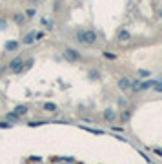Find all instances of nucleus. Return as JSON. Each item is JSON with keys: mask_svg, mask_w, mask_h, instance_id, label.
Here are the masks:
<instances>
[{"mask_svg": "<svg viewBox=\"0 0 162 164\" xmlns=\"http://www.w3.org/2000/svg\"><path fill=\"white\" fill-rule=\"evenodd\" d=\"M76 40L86 44V46H91V44L97 42V35H95V31H78L76 33Z\"/></svg>", "mask_w": 162, "mask_h": 164, "instance_id": "nucleus-1", "label": "nucleus"}, {"mask_svg": "<svg viewBox=\"0 0 162 164\" xmlns=\"http://www.w3.org/2000/svg\"><path fill=\"white\" fill-rule=\"evenodd\" d=\"M9 67H11V71L20 73L22 69H24V62H22V58H13V60H11V64H9Z\"/></svg>", "mask_w": 162, "mask_h": 164, "instance_id": "nucleus-2", "label": "nucleus"}, {"mask_svg": "<svg viewBox=\"0 0 162 164\" xmlns=\"http://www.w3.org/2000/svg\"><path fill=\"white\" fill-rule=\"evenodd\" d=\"M64 58H66V60H69V62H75V60L80 58V55L76 53L75 49H66V51H64Z\"/></svg>", "mask_w": 162, "mask_h": 164, "instance_id": "nucleus-3", "label": "nucleus"}, {"mask_svg": "<svg viewBox=\"0 0 162 164\" xmlns=\"http://www.w3.org/2000/svg\"><path fill=\"white\" fill-rule=\"evenodd\" d=\"M29 111V108L26 106V104H20V106H15V109H13V113L15 115H18V117H22V115H26Z\"/></svg>", "mask_w": 162, "mask_h": 164, "instance_id": "nucleus-4", "label": "nucleus"}, {"mask_svg": "<svg viewBox=\"0 0 162 164\" xmlns=\"http://www.w3.org/2000/svg\"><path fill=\"white\" fill-rule=\"evenodd\" d=\"M119 87L122 89V91L131 89V80H130V78H120V80H119Z\"/></svg>", "mask_w": 162, "mask_h": 164, "instance_id": "nucleus-5", "label": "nucleus"}, {"mask_svg": "<svg viewBox=\"0 0 162 164\" xmlns=\"http://www.w3.org/2000/svg\"><path fill=\"white\" fill-rule=\"evenodd\" d=\"M35 35H37V33H35V31L27 33V35L24 37V44H33V42H35V40H37V38H35Z\"/></svg>", "mask_w": 162, "mask_h": 164, "instance_id": "nucleus-6", "label": "nucleus"}, {"mask_svg": "<svg viewBox=\"0 0 162 164\" xmlns=\"http://www.w3.org/2000/svg\"><path fill=\"white\" fill-rule=\"evenodd\" d=\"M13 18H15V22H17L18 26H24V24H26V17H24V15H20V13H17Z\"/></svg>", "mask_w": 162, "mask_h": 164, "instance_id": "nucleus-7", "label": "nucleus"}, {"mask_svg": "<svg viewBox=\"0 0 162 164\" xmlns=\"http://www.w3.org/2000/svg\"><path fill=\"white\" fill-rule=\"evenodd\" d=\"M17 47H18V44L9 40V42H6V51H17Z\"/></svg>", "mask_w": 162, "mask_h": 164, "instance_id": "nucleus-8", "label": "nucleus"}, {"mask_svg": "<svg viewBox=\"0 0 162 164\" xmlns=\"http://www.w3.org/2000/svg\"><path fill=\"white\" fill-rule=\"evenodd\" d=\"M104 119L111 122V120L115 119V111H113V109H106V111H104Z\"/></svg>", "mask_w": 162, "mask_h": 164, "instance_id": "nucleus-9", "label": "nucleus"}, {"mask_svg": "<svg viewBox=\"0 0 162 164\" xmlns=\"http://www.w3.org/2000/svg\"><path fill=\"white\" fill-rule=\"evenodd\" d=\"M119 40H120V42H126V40H130V33H128V31H120V33H119Z\"/></svg>", "mask_w": 162, "mask_h": 164, "instance_id": "nucleus-10", "label": "nucleus"}, {"mask_svg": "<svg viewBox=\"0 0 162 164\" xmlns=\"http://www.w3.org/2000/svg\"><path fill=\"white\" fill-rule=\"evenodd\" d=\"M44 109H46V111H56V106H55L53 102H46V104H44Z\"/></svg>", "mask_w": 162, "mask_h": 164, "instance_id": "nucleus-11", "label": "nucleus"}, {"mask_svg": "<svg viewBox=\"0 0 162 164\" xmlns=\"http://www.w3.org/2000/svg\"><path fill=\"white\" fill-rule=\"evenodd\" d=\"M153 84H155V82H151V80H146V82H140V89H148V87H153Z\"/></svg>", "mask_w": 162, "mask_h": 164, "instance_id": "nucleus-12", "label": "nucleus"}, {"mask_svg": "<svg viewBox=\"0 0 162 164\" xmlns=\"http://www.w3.org/2000/svg\"><path fill=\"white\" fill-rule=\"evenodd\" d=\"M18 119H20L18 115H15V113H7V120H11V122H17Z\"/></svg>", "mask_w": 162, "mask_h": 164, "instance_id": "nucleus-13", "label": "nucleus"}, {"mask_svg": "<svg viewBox=\"0 0 162 164\" xmlns=\"http://www.w3.org/2000/svg\"><path fill=\"white\" fill-rule=\"evenodd\" d=\"M153 89H155V91H162V80L155 82V84H153Z\"/></svg>", "mask_w": 162, "mask_h": 164, "instance_id": "nucleus-14", "label": "nucleus"}, {"mask_svg": "<svg viewBox=\"0 0 162 164\" xmlns=\"http://www.w3.org/2000/svg\"><path fill=\"white\" fill-rule=\"evenodd\" d=\"M40 24H42V26H46V27H51V22L47 20V18H42V20H40Z\"/></svg>", "mask_w": 162, "mask_h": 164, "instance_id": "nucleus-15", "label": "nucleus"}, {"mask_svg": "<svg viewBox=\"0 0 162 164\" xmlns=\"http://www.w3.org/2000/svg\"><path fill=\"white\" fill-rule=\"evenodd\" d=\"M26 17H29V18H31V17H35V9H31V7H29V9L26 11Z\"/></svg>", "mask_w": 162, "mask_h": 164, "instance_id": "nucleus-16", "label": "nucleus"}, {"mask_svg": "<svg viewBox=\"0 0 162 164\" xmlns=\"http://www.w3.org/2000/svg\"><path fill=\"white\" fill-rule=\"evenodd\" d=\"M139 75H140V77H148V75H150V71H146V69H140V71H139Z\"/></svg>", "mask_w": 162, "mask_h": 164, "instance_id": "nucleus-17", "label": "nucleus"}, {"mask_svg": "<svg viewBox=\"0 0 162 164\" xmlns=\"http://www.w3.org/2000/svg\"><path fill=\"white\" fill-rule=\"evenodd\" d=\"M104 57H106V58H115V55L113 53H104Z\"/></svg>", "mask_w": 162, "mask_h": 164, "instance_id": "nucleus-18", "label": "nucleus"}, {"mask_svg": "<svg viewBox=\"0 0 162 164\" xmlns=\"http://www.w3.org/2000/svg\"><path fill=\"white\" fill-rule=\"evenodd\" d=\"M4 27H6V22H4V20H0V29H4Z\"/></svg>", "mask_w": 162, "mask_h": 164, "instance_id": "nucleus-19", "label": "nucleus"}, {"mask_svg": "<svg viewBox=\"0 0 162 164\" xmlns=\"http://www.w3.org/2000/svg\"><path fill=\"white\" fill-rule=\"evenodd\" d=\"M29 2H37V0H29Z\"/></svg>", "mask_w": 162, "mask_h": 164, "instance_id": "nucleus-20", "label": "nucleus"}]
</instances>
